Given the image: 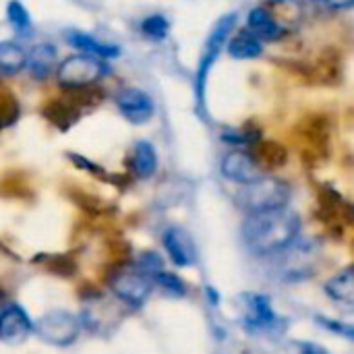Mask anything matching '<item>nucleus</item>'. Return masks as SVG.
Wrapping results in <instances>:
<instances>
[{
    "label": "nucleus",
    "instance_id": "obj_1",
    "mask_svg": "<svg viewBox=\"0 0 354 354\" xmlns=\"http://www.w3.org/2000/svg\"><path fill=\"white\" fill-rule=\"evenodd\" d=\"M299 230L301 218L288 207H278L249 214L243 224V241L255 255H274L295 243Z\"/></svg>",
    "mask_w": 354,
    "mask_h": 354
},
{
    "label": "nucleus",
    "instance_id": "obj_2",
    "mask_svg": "<svg viewBox=\"0 0 354 354\" xmlns=\"http://www.w3.org/2000/svg\"><path fill=\"white\" fill-rule=\"evenodd\" d=\"M288 199H290V187L280 178H266V176H259L253 183L243 185V189L236 195L239 205L249 214L286 207Z\"/></svg>",
    "mask_w": 354,
    "mask_h": 354
},
{
    "label": "nucleus",
    "instance_id": "obj_3",
    "mask_svg": "<svg viewBox=\"0 0 354 354\" xmlns=\"http://www.w3.org/2000/svg\"><path fill=\"white\" fill-rule=\"evenodd\" d=\"M108 73V64L91 54L68 56L56 68V79L64 89H81L97 83Z\"/></svg>",
    "mask_w": 354,
    "mask_h": 354
},
{
    "label": "nucleus",
    "instance_id": "obj_4",
    "mask_svg": "<svg viewBox=\"0 0 354 354\" xmlns=\"http://www.w3.org/2000/svg\"><path fill=\"white\" fill-rule=\"evenodd\" d=\"M234 23H236V17L234 15H226L222 17L214 29L209 31L207 39H205V46H203V52H201V58H199V64H197V81H195V87H197V100L199 104H203V91H205V83H207V75L214 66V62L218 60V56L222 54V50L226 48V41L234 29Z\"/></svg>",
    "mask_w": 354,
    "mask_h": 354
},
{
    "label": "nucleus",
    "instance_id": "obj_5",
    "mask_svg": "<svg viewBox=\"0 0 354 354\" xmlns=\"http://www.w3.org/2000/svg\"><path fill=\"white\" fill-rule=\"evenodd\" d=\"M35 332L48 344L66 346L77 340L81 332V322L68 311H50L39 317V322L35 324Z\"/></svg>",
    "mask_w": 354,
    "mask_h": 354
},
{
    "label": "nucleus",
    "instance_id": "obj_6",
    "mask_svg": "<svg viewBox=\"0 0 354 354\" xmlns=\"http://www.w3.org/2000/svg\"><path fill=\"white\" fill-rule=\"evenodd\" d=\"M112 292L124 301L127 305H133V307H139L147 301V297L151 295V288H153V278L143 272L141 268L133 266V268H127L122 272H118L114 278H112Z\"/></svg>",
    "mask_w": 354,
    "mask_h": 354
},
{
    "label": "nucleus",
    "instance_id": "obj_7",
    "mask_svg": "<svg viewBox=\"0 0 354 354\" xmlns=\"http://www.w3.org/2000/svg\"><path fill=\"white\" fill-rule=\"evenodd\" d=\"M274 255H280L276 270L284 280H303V278L311 276V272L315 268L313 266L315 257L309 247H295V243H290L288 247H284L282 251H278Z\"/></svg>",
    "mask_w": 354,
    "mask_h": 354
},
{
    "label": "nucleus",
    "instance_id": "obj_8",
    "mask_svg": "<svg viewBox=\"0 0 354 354\" xmlns=\"http://www.w3.org/2000/svg\"><path fill=\"white\" fill-rule=\"evenodd\" d=\"M116 106L120 114L133 124H143L153 116V100L137 87L120 89L116 95Z\"/></svg>",
    "mask_w": 354,
    "mask_h": 354
},
{
    "label": "nucleus",
    "instance_id": "obj_9",
    "mask_svg": "<svg viewBox=\"0 0 354 354\" xmlns=\"http://www.w3.org/2000/svg\"><path fill=\"white\" fill-rule=\"evenodd\" d=\"M222 174L232 180V183H239V185H247V183H253L255 178L261 176V170H259V164L245 151L241 149H234L230 153L224 156L222 160V166H220Z\"/></svg>",
    "mask_w": 354,
    "mask_h": 354
},
{
    "label": "nucleus",
    "instance_id": "obj_10",
    "mask_svg": "<svg viewBox=\"0 0 354 354\" xmlns=\"http://www.w3.org/2000/svg\"><path fill=\"white\" fill-rule=\"evenodd\" d=\"M164 247L168 251V255L172 257V261L180 268H189L197 261V247L191 239L189 232H185L183 228H168L164 232Z\"/></svg>",
    "mask_w": 354,
    "mask_h": 354
},
{
    "label": "nucleus",
    "instance_id": "obj_11",
    "mask_svg": "<svg viewBox=\"0 0 354 354\" xmlns=\"http://www.w3.org/2000/svg\"><path fill=\"white\" fill-rule=\"evenodd\" d=\"M31 328H33V324L21 307L12 305L0 313V340H4V342H19L23 338H27Z\"/></svg>",
    "mask_w": 354,
    "mask_h": 354
},
{
    "label": "nucleus",
    "instance_id": "obj_12",
    "mask_svg": "<svg viewBox=\"0 0 354 354\" xmlns=\"http://www.w3.org/2000/svg\"><path fill=\"white\" fill-rule=\"evenodd\" d=\"M56 48L52 44H37L31 48V52L25 58V66L29 71V75L37 81L48 79L54 71H56Z\"/></svg>",
    "mask_w": 354,
    "mask_h": 354
},
{
    "label": "nucleus",
    "instance_id": "obj_13",
    "mask_svg": "<svg viewBox=\"0 0 354 354\" xmlns=\"http://www.w3.org/2000/svg\"><path fill=\"white\" fill-rule=\"evenodd\" d=\"M66 41L79 50H83L85 54L97 56V58H114L120 54V48L114 44H104L100 39H95L91 33H83V31H71L66 35Z\"/></svg>",
    "mask_w": 354,
    "mask_h": 354
},
{
    "label": "nucleus",
    "instance_id": "obj_14",
    "mask_svg": "<svg viewBox=\"0 0 354 354\" xmlns=\"http://www.w3.org/2000/svg\"><path fill=\"white\" fill-rule=\"evenodd\" d=\"M247 27L253 35H257L259 39H272L280 35V25L276 21V17L266 8V6H255L249 17H247Z\"/></svg>",
    "mask_w": 354,
    "mask_h": 354
},
{
    "label": "nucleus",
    "instance_id": "obj_15",
    "mask_svg": "<svg viewBox=\"0 0 354 354\" xmlns=\"http://www.w3.org/2000/svg\"><path fill=\"white\" fill-rule=\"evenodd\" d=\"M226 48H228V54L232 58H239V60L257 58L263 52L261 39L257 35H253L251 31H239L234 37H228Z\"/></svg>",
    "mask_w": 354,
    "mask_h": 354
},
{
    "label": "nucleus",
    "instance_id": "obj_16",
    "mask_svg": "<svg viewBox=\"0 0 354 354\" xmlns=\"http://www.w3.org/2000/svg\"><path fill=\"white\" fill-rule=\"evenodd\" d=\"M247 315L245 322L253 330H272L276 324V315L270 307V303L263 297H247Z\"/></svg>",
    "mask_w": 354,
    "mask_h": 354
},
{
    "label": "nucleus",
    "instance_id": "obj_17",
    "mask_svg": "<svg viewBox=\"0 0 354 354\" xmlns=\"http://www.w3.org/2000/svg\"><path fill=\"white\" fill-rule=\"evenodd\" d=\"M326 292L330 299H334L336 303H342L346 307H351L354 303V274L353 270H344L338 276H334L328 284H326Z\"/></svg>",
    "mask_w": 354,
    "mask_h": 354
},
{
    "label": "nucleus",
    "instance_id": "obj_18",
    "mask_svg": "<svg viewBox=\"0 0 354 354\" xmlns=\"http://www.w3.org/2000/svg\"><path fill=\"white\" fill-rule=\"evenodd\" d=\"M133 170L139 178H149L158 170V156L149 141H139L133 149Z\"/></svg>",
    "mask_w": 354,
    "mask_h": 354
},
{
    "label": "nucleus",
    "instance_id": "obj_19",
    "mask_svg": "<svg viewBox=\"0 0 354 354\" xmlns=\"http://www.w3.org/2000/svg\"><path fill=\"white\" fill-rule=\"evenodd\" d=\"M27 52L15 41H0V75H15L25 66Z\"/></svg>",
    "mask_w": 354,
    "mask_h": 354
},
{
    "label": "nucleus",
    "instance_id": "obj_20",
    "mask_svg": "<svg viewBox=\"0 0 354 354\" xmlns=\"http://www.w3.org/2000/svg\"><path fill=\"white\" fill-rule=\"evenodd\" d=\"M6 17H8V23L12 25L15 31L27 33V31L31 29V17H29L27 8H25L19 0H12V2L6 6Z\"/></svg>",
    "mask_w": 354,
    "mask_h": 354
},
{
    "label": "nucleus",
    "instance_id": "obj_21",
    "mask_svg": "<svg viewBox=\"0 0 354 354\" xmlns=\"http://www.w3.org/2000/svg\"><path fill=\"white\" fill-rule=\"evenodd\" d=\"M168 29H170V23L162 15H151V17L143 19V23H141V31L149 39H164L168 35Z\"/></svg>",
    "mask_w": 354,
    "mask_h": 354
},
{
    "label": "nucleus",
    "instance_id": "obj_22",
    "mask_svg": "<svg viewBox=\"0 0 354 354\" xmlns=\"http://www.w3.org/2000/svg\"><path fill=\"white\" fill-rule=\"evenodd\" d=\"M324 2H328V4H332L336 8H344V6H351L353 4V0H324Z\"/></svg>",
    "mask_w": 354,
    "mask_h": 354
}]
</instances>
